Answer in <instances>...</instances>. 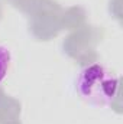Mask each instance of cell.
<instances>
[{
    "mask_svg": "<svg viewBox=\"0 0 123 124\" xmlns=\"http://www.w3.org/2000/svg\"><path fill=\"white\" fill-rule=\"evenodd\" d=\"M119 87V78L100 63L83 68L77 78V93L88 104L109 105L114 100Z\"/></svg>",
    "mask_w": 123,
    "mask_h": 124,
    "instance_id": "1",
    "label": "cell"
},
{
    "mask_svg": "<svg viewBox=\"0 0 123 124\" xmlns=\"http://www.w3.org/2000/svg\"><path fill=\"white\" fill-rule=\"evenodd\" d=\"M10 61H12V55H10L9 48H6L4 45H0V82L4 79L9 71Z\"/></svg>",
    "mask_w": 123,
    "mask_h": 124,
    "instance_id": "2",
    "label": "cell"
}]
</instances>
